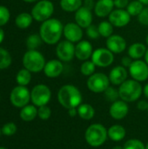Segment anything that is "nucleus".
<instances>
[{"label":"nucleus","mask_w":148,"mask_h":149,"mask_svg":"<svg viewBox=\"0 0 148 149\" xmlns=\"http://www.w3.org/2000/svg\"><path fill=\"white\" fill-rule=\"evenodd\" d=\"M56 54L59 60L63 62H69L75 57V45L68 40H63L58 44Z\"/></svg>","instance_id":"obj_12"},{"label":"nucleus","mask_w":148,"mask_h":149,"mask_svg":"<svg viewBox=\"0 0 148 149\" xmlns=\"http://www.w3.org/2000/svg\"><path fill=\"white\" fill-rule=\"evenodd\" d=\"M77 109H78V115L85 120H90L95 115V110L93 107L91 106L90 104H86V103L81 104L77 107Z\"/></svg>","instance_id":"obj_24"},{"label":"nucleus","mask_w":148,"mask_h":149,"mask_svg":"<svg viewBox=\"0 0 148 149\" xmlns=\"http://www.w3.org/2000/svg\"><path fill=\"white\" fill-rule=\"evenodd\" d=\"M0 149H7L6 148H3V147H0Z\"/></svg>","instance_id":"obj_53"},{"label":"nucleus","mask_w":148,"mask_h":149,"mask_svg":"<svg viewBox=\"0 0 148 149\" xmlns=\"http://www.w3.org/2000/svg\"><path fill=\"white\" fill-rule=\"evenodd\" d=\"M23 65L31 72H39L44 70L45 59L41 52L37 50H29L23 58Z\"/></svg>","instance_id":"obj_5"},{"label":"nucleus","mask_w":148,"mask_h":149,"mask_svg":"<svg viewBox=\"0 0 148 149\" xmlns=\"http://www.w3.org/2000/svg\"><path fill=\"white\" fill-rule=\"evenodd\" d=\"M1 134H2V131H1V129H0V135H1Z\"/></svg>","instance_id":"obj_55"},{"label":"nucleus","mask_w":148,"mask_h":149,"mask_svg":"<svg viewBox=\"0 0 148 149\" xmlns=\"http://www.w3.org/2000/svg\"><path fill=\"white\" fill-rule=\"evenodd\" d=\"M137 107L140 111H146V110H147L148 108V102H147L146 100H140V101L138 102Z\"/></svg>","instance_id":"obj_43"},{"label":"nucleus","mask_w":148,"mask_h":149,"mask_svg":"<svg viewBox=\"0 0 148 149\" xmlns=\"http://www.w3.org/2000/svg\"><path fill=\"white\" fill-rule=\"evenodd\" d=\"M63 32L64 25L61 21L57 18H49L41 24L39 35L47 45H55L60 40Z\"/></svg>","instance_id":"obj_1"},{"label":"nucleus","mask_w":148,"mask_h":149,"mask_svg":"<svg viewBox=\"0 0 148 149\" xmlns=\"http://www.w3.org/2000/svg\"><path fill=\"white\" fill-rule=\"evenodd\" d=\"M86 35L91 39H97L100 36L99 32L98 26H96L94 24H91L90 26H88L86 28Z\"/></svg>","instance_id":"obj_39"},{"label":"nucleus","mask_w":148,"mask_h":149,"mask_svg":"<svg viewBox=\"0 0 148 149\" xmlns=\"http://www.w3.org/2000/svg\"><path fill=\"white\" fill-rule=\"evenodd\" d=\"M11 64V57L10 53L3 49L0 48V69H5L10 66Z\"/></svg>","instance_id":"obj_33"},{"label":"nucleus","mask_w":148,"mask_h":149,"mask_svg":"<svg viewBox=\"0 0 148 149\" xmlns=\"http://www.w3.org/2000/svg\"><path fill=\"white\" fill-rule=\"evenodd\" d=\"M109 77L105 73L97 72L91 75L87 79V87L88 89L95 93H104L110 86Z\"/></svg>","instance_id":"obj_7"},{"label":"nucleus","mask_w":148,"mask_h":149,"mask_svg":"<svg viewBox=\"0 0 148 149\" xmlns=\"http://www.w3.org/2000/svg\"><path fill=\"white\" fill-rule=\"evenodd\" d=\"M104 94H105V98L110 101V102H115L119 100L120 98V93H119V90L115 89L114 87H112V86H109L105 92H104Z\"/></svg>","instance_id":"obj_34"},{"label":"nucleus","mask_w":148,"mask_h":149,"mask_svg":"<svg viewBox=\"0 0 148 149\" xmlns=\"http://www.w3.org/2000/svg\"><path fill=\"white\" fill-rule=\"evenodd\" d=\"M146 149H148V143L147 144V146H146Z\"/></svg>","instance_id":"obj_54"},{"label":"nucleus","mask_w":148,"mask_h":149,"mask_svg":"<svg viewBox=\"0 0 148 149\" xmlns=\"http://www.w3.org/2000/svg\"><path fill=\"white\" fill-rule=\"evenodd\" d=\"M83 6L82 0H60V7L66 12H75Z\"/></svg>","instance_id":"obj_26"},{"label":"nucleus","mask_w":148,"mask_h":149,"mask_svg":"<svg viewBox=\"0 0 148 149\" xmlns=\"http://www.w3.org/2000/svg\"><path fill=\"white\" fill-rule=\"evenodd\" d=\"M140 3H142L143 4H147L148 5V0H139Z\"/></svg>","instance_id":"obj_49"},{"label":"nucleus","mask_w":148,"mask_h":149,"mask_svg":"<svg viewBox=\"0 0 148 149\" xmlns=\"http://www.w3.org/2000/svg\"><path fill=\"white\" fill-rule=\"evenodd\" d=\"M110 82L114 86H120L124 83L128 77V72L126 67L123 65H118L113 67L109 73Z\"/></svg>","instance_id":"obj_19"},{"label":"nucleus","mask_w":148,"mask_h":149,"mask_svg":"<svg viewBox=\"0 0 148 149\" xmlns=\"http://www.w3.org/2000/svg\"><path fill=\"white\" fill-rule=\"evenodd\" d=\"M92 61L99 67H107L114 61L113 53L107 48H99L93 51L92 55Z\"/></svg>","instance_id":"obj_10"},{"label":"nucleus","mask_w":148,"mask_h":149,"mask_svg":"<svg viewBox=\"0 0 148 149\" xmlns=\"http://www.w3.org/2000/svg\"><path fill=\"white\" fill-rule=\"evenodd\" d=\"M32 18L33 17H32V16L31 14L24 12V13L19 14L16 17L15 23H16V25L18 28H20V29H26V28H28L31 24Z\"/></svg>","instance_id":"obj_27"},{"label":"nucleus","mask_w":148,"mask_h":149,"mask_svg":"<svg viewBox=\"0 0 148 149\" xmlns=\"http://www.w3.org/2000/svg\"><path fill=\"white\" fill-rule=\"evenodd\" d=\"M143 93H144L145 97L148 99V83L144 86V88H143Z\"/></svg>","instance_id":"obj_46"},{"label":"nucleus","mask_w":148,"mask_h":149,"mask_svg":"<svg viewBox=\"0 0 148 149\" xmlns=\"http://www.w3.org/2000/svg\"><path fill=\"white\" fill-rule=\"evenodd\" d=\"M113 3L117 9H125L129 3V0H113Z\"/></svg>","instance_id":"obj_41"},{"label":"nucleus","mask_w":148,"mask_h":149,"mask_svg":"<svg viewBox=\"0 0 148 149\" xmlns=\"http://www.w3.org/2000/svg\"><path fill=\"white\" fill-rule=\"evenodd\" d=\"M138 20L140 24L144 25H148V7L142 10V11L138 16Z\"/></svg>","instance_id":"obj_40"},{"label":"nucleus","mask_w":148,"mask_h":149,"mask_svg":"<svg viewBox=\"0 0 148 149\" xmlns=\"http://www.w3.org/2000/svg\"><path fill=\"white\" fill-rule=\"evenodd\" d=\"M3 38H4V32H3V31L0 28V44L3 42Z\"/></svg>","instance_id":"obj_47"},{"label":"nucleus","mask_w":148,"mask_h":149,"mask_svg":"<svg viewBox=\"0 0 148 149\" xmlns=\"http://www.w3.org/2000/svg\"><path fill=\"white\" fill-rule=\"evenodd\" d=\"M10 100L14 107L23 108L27 106L31 100V93L27 87L24 86H17L11 91Z\"/></svg>","instance_id":"obj_9"},{"label":"nucleus","mask_w":148,"mask_h":149,"mask_svg":"<svg viewBox=\"0 0 148 149\" xmlns=\"http://www.w3.org/2000/svg\"><path fill=\"white\" fill-rule=\"evenodd\" d=\"M108 21L115 27H124L130 23L131 15L125 9H116L108 16Z\"/></svg>","instance_id":"obj_13"},{"label":"nucleus","mask_w":148,"mask_h":149,"mask_svg":"<svg viewBox=\"0 0 148 149\" xmlns=\"http://www.w3.org/2000/svg\"><path fill=\"white\" fill-rule=\"evenodd\" d=\"M75 23H77L81 28H87L92 24V10L81 6L77 11H75L74 15Z\"/></svg>","instance_id":"obj_17"},{"label":"nucleus","mask_w":148,"mask_h":149,"mask_svg":"<svg viewBox=\"0 0 148 149\" xmlns=\"http://www.w3.org/2000/svg\"><path fill=\"white\" fill-rule=\"evenodd\" d=\"M124 149H146L145 144L137 139L128 140L123 146Z\"/></svg>","instance_id":"obj_35"},{"label":"nucleus","mask_w":148,"mask_h":149,"mask_svg":"<svg viewBox=\"0 0 148 149\" xmlns=\"http://www.w3.org/2000/svg\"><path fill=\"white\" fill-rule=\"evenodd\" d=\"M51 110L46 105L38 107V116L41 120H48L51 117Z\"/></svg>","instance_id":"obj_37"},{"label":"nucleus","mask_w":148,"mask_h":149,"mask_svg":"<svg viewBox=\"0 0 148 149\" xmlns=\"http://www.w3.org/2000/svg\"><path fill=\"white\" fill-rule=\"evenodd\" d=\"M83 28H81L77 23H68L64 26V36L66 40L72 43H78L82 40Z\"/></svg>","instance_id":"obj_14"},{"label":"nucleus","mask_w":148,"mask_h":149,"mask_svg":"<svg viewBox=\"0 0 148 149\" xmlns=\"http://www.w3.org/2000/svg\"><path fill=\"white\" fill-rule=\"evenodd\" d=\"M64 71V65L61 60L51 59L45 63L44 72V74L51 79H54L58 77Z\"/></svg>","instance_id":"obj_20"},{"label":"nucleus","mask_w":148,"mask_h":149,"mask_svg":"<svg viewBox=\"0 0 148 149\" xmlns=\"http://www.w3.org/2000/svg\"><path fill=\"white\" fill-rule=\"evenodd\" d=\"M42 38L40 37V35L38 34H33L31 35L27 40H26V45L28 47L29 50H35L37 49L42 43Z\"/></svg>","instance_id":"obj_32"},{"label":"nucleus","mask_w":148,"mask_h":149,"mask_svg":"<svg viewBox=\"0 0 148 149\" xmlns=\"http://www.w3.org/2000/svg\"><path fill=\"white\" fill-rule=\"evenodd\" d=\"M99 35L103 38H109L113 33V25L109 21H102L99 23Z\"/></svg>","instance_id":"obj_28"},{"label":"nucleus","mask_w":148,"mask_h":149,"mask_svg":"<svg viewBox=\"0 0 148 149\" xmlns=\"http://www.w3.org/2000/svg\"><path fill=\"white\" fill-rule=\"evenodd\" d=\"M54 11V5L49 0H41L38 2L31 10L32 17L38 22L48 20Z\"/></svg>","instance_id":"obj_6"},{"label":"nucleus","mask_w":148,"mask_h":149,"mask_svg":"<svg viewBox=\"0 0 148 149\" xmlns=\"http://www.w3.org/2000/svg\"><path fill=\"white\" fill-rule=\"evenodd\" d=\"M133 62V58L130 56H125L121 59V63H122V65L124 67H128L129 68Z\"/></svg>","instance_id":"obj_42"},{"label":"nucleus","mask_w":148,"mask_h":149,"mask_svg":"<svg viewBox=\"0 0 148 149\" xmlns=\"http://www.w3.org/2000/svg\"><path fill=\"white\" fill-rule=\"evenodd\" d=\"M129 73L134 80L139 82L146 81L148 79V65L146 61L137 59L130 65Z\"/></svg>","instance_id":"obj_11"},{"label":"nucleus","mask_w":148,"mask_h":149,"mask_svg":"<svg viewBox=\"0 0 148 149\" xmlns=\"http://www.w3.org/2000/svg\"><path fill=\"white\" fill-rule=\"evenodd\" d=\"M147 112H148V108H147Z\"/></svg>","instance_id":"obj_56"},{"label":"nucleus","mask_w":148,"mask_h":149,"mask_svg":"<svg viewBox=\"0 0 148 149\" xmlns=\"http://www.w3.org/2000/svg\"><path fill=\"white\" fill-rule=\"evenodd\" d=\"M92 45L87 40H81L75 45V57L81 61H85L92 58Z\"/></svg>","instance_id":"obj_18"},{"label":"nucleus","mask_w":148,"mask_h":149,"mask_svg":"<svg viewBox=\"0 0 148 149\" xmlns=\"http://www.w3.org/2000/svg\"><path fill=\"white\" fill-rule=\"evenodd\" d=\"M68 113H69V115L72 116V117H74L78 114V109L77 108H72V109H69L68 110Z\"/></svg>","instance_id":"obj_45"},{"label":"nucleus","mask_w":148,"mask_h":149,"mask_svg":"<svg viewBox=\"0 0 148 149\" xmlns=\"http://www.w3.org/2000/svg\"><path fill=\"white\" fill-rule=\"evenodd\" d=\"M85 138L88 145L91 147H100L108 138L107 129L101 124H92L85 130Z\"/></svg>","instance_id":"obj_4"},{"label":"nucleus","mask_w":148,"mask_h":149,"mask_svg":"<svg viewBox=\"0 0 148 149\" xmlns=\"http://www.w3.org/2000/svg\"><path fill=\"white\" fill-rule=\"evenodd\" d=\"M129 112V107L127 103L122 100H118L115 102H113L110 109H109V113L112 118L114 120H122L124 119Z\"/></svg>","instance_id":"obj_15"},{"label":"nucleus","mask_w":148,"mask_h":149,"mask_svg":"<svg viewBox=\"0 0 148 149\" xmlns=\"http://www.w3.org/2000/svg\"><path fill=\"white\" fill-rule=\"evenodd\" d=\"M58 100L63 107L69 110L80 106L83 97L78 87L73 85H65L58 93Z\"/></svg>","instance_id":"obj_2"},{"label":"nucleus","mask_w":148,"mask_h":149,"mask_svg":"<svg viewBox=\"0 0 148 149\" xmlns=\"http://www.w3.org/2000/svg\"><path fill=\"white\" fill-rule=\"evenodd\" d=\"M108 138L113 141H122L126 134V131L125 127L121 125H113L107 129Z\"/></svg>","instance_id":"obj_22"},{"label":"nucleus","mask_w":148,"mask_h":149,"mask_svg":"<svg viewBox=\"0 0 148 149\" xmlns=\"http://www.w3.org/2000/svg\"><path fill=\"white\" fill-rule=\"evenodd\" d=\"M143 3H140L139 0H133L132 2H130L126 7V10L127 12L132 16H139V14L142 11V10L144 9L143 7Z\"/></svg>","instance_id":"obj_30"},{"label":"nucleus","mask_w":148,"mask_h":149,"mask_svg":"<svg viewBox=\"0 0 148 149\" xmlns=\"http://www.w3.org/2000/svg\"><path fill=\"white\" fill-rule=\"evenodd\" d=\"M113 149H124L123 147H120V146H115L114 148H113Z\"/></svg>","instance_id":"obj_50"},{"label":"nucleus","mask_w":148,"mask_h":149,"mask_svg":"<svg viewBox=\"0 0 148 149\" xmlns=\"http://www.w3.org/2000/svg\"><path fill=\"white\" fill-rule=\"evenodd\" d=\"M17 130V127L16 124L13 122H8V123L4 124L1 129L2 134L6 136H11V135L15 134Z\"/></svg>","instance_id":"obj_36"},{"label":"nucleus","mask_w":148,"mask_h":149,"mask_svg":"<svg viewBox=\"0 0 148 149\" xmlns=\"http://www.w3.org/2000/svg\"><path fill=\"white\" fill-rule=\"evenodd\" d=\"M23 1L27 2V3H33V2H35V1H37V0H23Z\"/></svg>","instance_id":"obj_51"},{"label":"nucleus","mask_w":148,"mask_h":149,"mask_svg":"<svg viewBox=\"0 0 148 149\" xmlns=\"http://www.w3.org/2000/svg\"><path fill=\"white\" fill-rule=\"evenodd\" d=\"M10 19V11L9 10L4 7L0 5V26L4 25L7 24V22Z\"/></svg>","instance_id":"obj_38"},{"label":"nucleus","mask_w":148,"mask_h":149,"mask_svg":"<svg viewBox=\"0 0 148 149\" xmlns=\"http://www.w3.org/2000/svg\"><path fill=\"white\" fill-rule=\"evenodd\" d=\"M147 47L142 43H134L128 48V56L133 59H140L145 56L147 52Z\"/></svg>","instance_id":"obj_23"},{"label":"nucleus","mask_w":148,"mask_h":149,"mask_svg":"<svg viewBox=\"0 0 148 149\" xmlns=\"http://www.w3.org/2000/svg\"><path fill=\"white\" fill-rule=\"evenodd\" d=\"M146 43H147V45H148V34L147 36V38H146Z\"/></svg>","instance_id":"obj_52"},{"label":"nucleus","mask_w":148,"mask_h":149,"mask_svg":"<svg viewBox=\"0 0 148 149\" xmlns=\"http://www.w3.org/2000/svg\"><path fill=\"white\" fill-rule=\"evenodd\" d=\"M113 0H99L95 3L94 13L99 17H106L111 14V12L113 10Z\"/></svg>","instance_id":"obj_21"},{"label":"nucleus","mask_w":148,"mask_h":149,"mask_svg":"<svg viewBox=\"0 0 148 149\" xmlns=\"http://www.w3.org/2000/svg\"><path fill=\"white\" fill-rule=\"evenodd\" d=\"M106 48L110 50L113 54H119L123 52L126 49V39L120 35H112L107 38Z\"/></svg>","instance_id":"obj_16"},{"label":"nucleus","mask_w":148,"mask_h":149,"mask_svg":"<svg viewBox=\"0 0 148 149\" xmlns=\"http://www.w3.org/2000/svg\"><path fill=\"white\" fill-rule=\"evenodd\" d=\"M38 116V109L35 106L27 105L20 111V118L24 121H31Z\"/></svg>","instance_id":"obj_25"},{"label":"nucleus","mask_w":148,"mask_h":149,"mask_svg":"<svg viewBox=\"0 0 148 149\" xmlns=\"http://www.w3.org/2000/svg\"><path fill=\"white\" fill-rule=\"evenodd\" d=\"M145 61H146V63L148 65V48L147 50V52H146V54H145Z\"/></svg>","instance_id":"obj_48"},{"label":"nucleus","mask_w":148,"mask_h":149,"mask_svg":"<svg viewBox=\"0 0 148 149\" xmlns=\"http://www.w3.org/2000/svg\"><path fill=\"white\" fill-rule=\"evenodd\" d=\"M31 72L27 69H22L20 70L17 74V77H16V80H17V83L19 85V86H27L30 82H31Z\"/></svg>","instance_id":"obj_29"},{"label":"nucleus","mask_w":148,"mask_h":149,"mask_svg":"<svg viewBox=\"0 0 148 149\" xmlns=\"http://www.w3.org/2000/svg\"><path fill=\"white\" fill-rule=\"evenodd\" d=\"M95 69H96V65L92 60L91 61H89V60L84 61V63L80 66L81 73L84 76H88V77H90L91 75H92L95 72Z\"/></svg>","instance_id":"obj_31"},{"label":"nucleus","mask_w":148,"mask_h":149,"mask_svg":"<svg viewBox=\"0 0 148 149\" xmlns=\"http://www.w3.org/2000/svg\"><path fill=\"white\" fill-rule=\"evenodd\" d=\"M143 93V88L140 83L134 79H126L120 86L119 93L120 100L126 103L138 100Z\"/></svg>","instance_id":"obj_3"},{"label":"nucleus","mask_w":148,"mask_h":149,"mask_svg":"<svg viewBox=\"0 0 148 149\" xmlns=\"http://www.w3.org/2000/svg\"><path fill=\"white\" fill-rule=\"evenodd\" d=\"M51 98V92L50 88L43 84L37 85L31 92V100L34 106L42 107L49 103Z\"/></svg>","instance_id":"obj_8"},{"label":"nucleus","mask_w":148,"mask_h":149,"mask_svg":"<svg viewBox=\"0 0 148 149\" xmlns=\"http://www.w3.org/2000/svg\"><path fill=\"white\" fill-rule=\"evenodd\" d=\"M83 6L92 10V9H94L95 3H94L93 0H85V2L83 3Z\"/></svg>","instance_id":"obj_44"}]
</instances>
